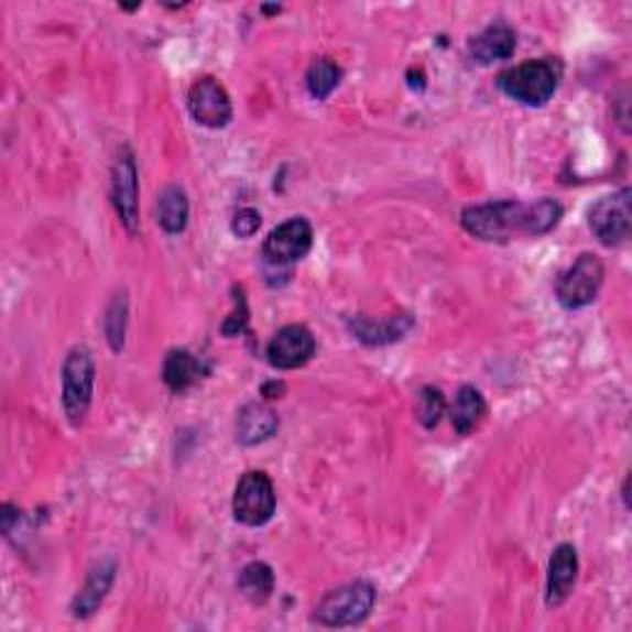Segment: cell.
Returning a JSON list of instances; mask_svg holds the SVG:
<instances>
[{
    "label": "cell",
    "mask_w": 632,
    "mask_h": 632,
    "mask_svg": "<svg viewBox=\"0 0 632 632\" xmlns=\"http://www.w3.org/2000/svg\"><path fill=\"white\" fill-rule=\"evenodd\" d=\"M564 216L560 203L542 198L536 203L497 200L462 210V228L484 242H509L512 238H542L552 232Z\"/></svg>",
    "instance_id": "6da1fadb"
},
{
    "label": "cell",
    "mask_w": 632,
    "mask_h": 632,
    "mask_svg": "<svg viewBox=\"0 0 632 632\" xmlns=\"http://www.w3.org/2000/svg\"><path fill=\"white\" fill-rule=\"evenodd\" d=\"M560 79V65L552 57L529 59V63L506 69L499 75L497 85L509 99L526 107H544L556 95Z\"/></svg>",
    "instance_id": "7a4b0ae2"
},
{
    "label": "cell",
    "mask_w": 632,
    "mask_h": 632,
    "mask_svg": "<svg viewBox=\"0 0 632 632\" xmlns=\"http://www.w3.org/2000/svg\"><path fill=\"white\" fill-rule=\"evenodd\" d=\"M375 588L369 580H353L336 590H329L322 603L314 610V620L326 628H349L359 625L371 615L375 606Z\"/></svg>",
    "instance_id": "3957f363"
},
{
    "label": "cell",
    "mask_w": 632,
    "mask_h": 632,
    "mask_svg": "<svg viewBox=\"0 0 632 632\" xmlns=\"http://www.w3.org/2000/svg\"><path fill=\"white\" fill-rule=\"evenodd\" d=\"M95 359L87 349H73L63 363V407L75 427L85 423L95 395Z\"/></svg>",
    "instance_id": "277c9868"
},
{
    "label": "cell",
    "mask_w": 632,
    "mask_h": 632,
    "mask_svg": "<svg viewBox=\"0 0 632 632\" xmlns=\"http://www.w3.org/2000/svg\"><path fill=\"white\" fill-rule=\"evenodd\" d=\"M606 268L596 254L584 252L580 258L570 264V268L560 274L556 282V297L564 309H584L593 304L603 287Z\"/></svg>",
    "instance_id": "5b68a950"
},
{
    "label": "cell",
    "mask_w": 632,
    "mask_h": 632,
    "mask_svg": "<svg viewBox=\"0 0 632 632\" xmlns=\"http://www.w3.org/2000/svg\"><path fill=\"white\" fill-rule=\"evenodd\" d=\"M277 509V494H274L272 479L260 472H244L232 497V516L244 526H264Z\"/></svg>",
    "instance_id": "8992f818"
},
{
    "label": "cell",
    "mask_w": 632,
    "mask_h": 632,
    "mask_svg": "<svg viewBox=\"0 0 632 632\" xmlns=\"http://www.w3.org/2000/svg\"><path fill=\"white\" fill-rule=\"evenodd\" d=\"M630 188H620L615 193L598 198L593 206L588 208V226L593 236L608 244V248H618L630 238L632 228V208H630Z\"/></svg>",
    "instance_id": "52a82bcc"
},
{
    "label": "cell",
    "mask_w": 632,
    "mask_h": 632,
    "mask_svg": "<svg viewBox=\"0 0 632 632\" xmlns=\"http://www.w3.org/2000/svg\"><path fill=\"white\" fill-rule=\"evenodd\" d=\"M111 203L127 232L139 230V168L129 146H121L111 163Z\"/></svg>",
    "instance_id": "ba28073f"
},
{
    "label": "cell",
    "mask_w": 632,
    "mask_h": 632,
    "mask_svg": "<svg viewBox=\"0 0 632 632\" xmlns=\"http://www.w3.org/2000/svg\"><path fill=\"white\" fill-rule=\"evenodd\" d=\"M314 242V230L307 218H290L274 228L262 244L264 260L274 268H290V264L307 258Z\"/></svg>",
    "instance_id": "9c48e42d"
},
{
    "label": "cell",
    "mask_w": 632,
    "mask_h": 632,
    "mask_svg": "<svg viewBox=\"0 0 632 632\" xmlns=\"http://www.w3.org/2000/svg\"><path fill=\"white\" fill-rule=\"evenodd\" d=\"M190 117L208 129H222L232 119V101L216 77H200L188 91Z\"/></svg>",
    "instance_id": "30bf717a"
},
{
    "label": "cell",
    "mask_w": 632,
    "mask_h": 632,
    "mask_svg": "<svg viewBox=\"0 0 632 632\" xmlns=\"http://www.w3.org/2000/svg\"><path fill=\"white\" fill-rule=\"evenodd\" d=\"M316 351L314 334L302 324H290L272 336L268 344V361L277 371H294L302 369L312 361Z\"/></svg>",
    "instance_id": "8fae6325"
},
{
    "label": "cell",
    "mask_w": 632,
    "mask_h": 632,
    "mask_svg": "<svg viewBox=\"0 0 632 632\" xmlns=\"http://www.w3.org/2000/svg\"><path fill=\"white\" fill-rule=\"evenodd\" d=\"M578 580V552L576 546L560 544L552 560H548L546 576V606L560 608L570 598Z\"/></svg>",
    "instance_id": "7c38bea8"
},
{
    "label": "cell",
    "mask_w": 632,
    "mask_h": 632,
    "mask_svg": "<svg viewBox=\"0 0 632 632\" xmlns=\"http://www.w3.org/2000/svg\"><path fill=\"white\" fill-rule=\"evenodd\" d=\"M115 578H117V564L115 560H101L95 568L89 570V576L85 580V586L77 590V596L73 600V610L75 618H89L95 615L99 606L105 603L107 593L115 586Z\"/></svg>",
    "instance_id": "4fadbf2b"
},
{
    "label": "cell",
    "mask_w": 632,
    "mask_h": 632,
    "mask_svg": "<svg viewBox=\"0 0 632 632\" xmlns=\"http://www.w3.org/2000/svg\"><path fill=\"white\" fill-rule=\"evenodd\" d=\"M516 50L514 30L504 23L489 25L470 43V57L477 65H494L499 59H509Z\"/></svg>",
    "instance_id": "5bb4252c"
},
{
    "label": "cell",
    "mask_w": 632,
    "mask_h": 632,
    "mask_svg": "<svg viewBox=\"0 0 632 632\" xmlns=\"http://www.w3.org/2000/svg\"><path fill=\"white\" fill-rule=\"evenodd\" d=\"M353 336L363 344L369 346H383V344H393L397 339L411 331L413 319L411 314H395V316H385L381 322L366 319V316H356V319L349 322Z\"/></svg>",
    "instance_id": "9a60e30c"
},
{
    "label": "cell",
    "mask_w": 632,
    "mask_h": 632,
    "mask_svg": "<svg viewBox=\"0 0 632 632\" xmlns=\"http://www.w3.org/2000/svg\"><path fill=\"white\" fill-rule=\"evenodd\" d=\"M236 431L242 445H260L280 431V417L264 403H250L238 413Z\"/></svg>",
    "instance_id": "2e32d148"
},
{
    "label": "cell",
    "mask_w": 632,
    "mask_h": 632,
    "mask_svg": "<svg viewBox=\"0 0 632 632\" xmlns=\"http://www.w3.org/2000/svg\"><path fill=\"white\" fill-rule=\"evenodd\" d=\"M450 415H453V425H455L457 435H472L477 427L482 425L484 415H487L484 395L479 393L475 385H462V389L455 395Z\"/></svg>",
    "instance_id": "e0dca14e"
},
{
    "label": "cell",
    "mask_w": 632,
    "mask_h": 632,
    "mask_svg": "<svg viewBox=\"0 0 632 632\" xmlns=\"http://www.w3.org/2000/svg\"><path fill=\"white\" fill-rule=\"evenodd\" d=\"M159 226L168 236H178V232L186 230L188 226V196L181 186H166L161 190L159 203Z\"/></svg>",
    "instance_id": "ac0fdd59"
},
{
    "label": "cell",
    "mask_w": 632,
    "mask_h": 632,
    "mask_svg": "<svg viewBox=\"0 0 632 632\" xmlns=\"http://www.w3.org/2000/svg\"><path fill=\"white\" fill-rule=\"evenodd\" d=\"M161 373H163V383H166L173 393H183L198 381L200 363L190 351L173 349L168 351L166 359H163Z\"/></svg>",
    "instance_id": "d6986e66"
},
{
    "label": "cell",
    "mask_w": 632,
    "mask_h": 632,
    "mask_svg": "<svg viewBox=\"0 0 632 632\" xmlns=\"http://www.w3.org/2000/svg\"><path fill=\"white\" fill-rule=\"evenodd\" d=\"M238 588H240V593L250 600V603L254 606L268 603L274 590L272 568L268 564H262V560H252V564H248L240 570Z\"/></svg>",
    "instance_id": "ffe728a7"
},
{
    "label": "cell",
    "mask_w": 632,
    "mask_h": 632,
    "mask_svg": "<svg viewBox=\"0 0 632 632\" xmlns=\"http://www.w3.org/2000/svg\"><path fill=\"white\" fill-rule=\"evenodd\" d=\"M344 69L331 57H322L307 69V89L314 99H326L341 85Z\"/></svg>",
    "instance_id": "44dd1931"
},
{
    "label": "cell",
    "mask_w": 632,
    "mask_h": 632,
    "mask_svg": "<svg viewBox=\"0 0 632 632\" xmlns=\"http://www.w3.org/2000/svg\"><path fill=\"white\" fill-rule=\"evenodd\" d=\"M127 316H129V299L124 292L115 294L111 299L107 316H105V329H107V339L111 351H121L124 349V339H127Z\"/></svg>",
    "instance_id": "7402d4cb"
},
{
    "label": "cell",
    "mask_w": 632,
    "mask_h": 632,
    "mask_svg": "<svg viewBox=\"0 0 632 632\" xmlns=\"http://www.w3.org/2000/svg\"><path fill=\"white\" fill-rule=\"evenodd\" d=\"M445 407L447 403H445L443 391L435 389V385H425L421 395H417V405H415L417 423H421L425 431H433V427H437V423L443 421Z\"/></svg>",
    "instance_id": "603a6c76"
},
{
    "label": "cell",
    "mask_w": 632,
    "mask_h": 632,
    "mask_svg": "<svg viewBox=\"0 0 632 632\" xmlns=\"http://www.w3.org/2000/svg\"><path fill=\"white\" fill-rule=\"evenodd\" d=\"M248 319H250L248 299H244L242 290H238V294H236V312H232L228 319L222 322V334H226V336H240L244 329H248Z\"/></svg>",
    "instance_id": "cb8c5ba5"
},
{
    "label": "cell",
    "mask_w": 632,
    "mask_h": 632,
    "mask_svg": "<svg viewBox=\"0 0 632 632\" xmlns=\"http://www.w3.org/2000/svg\"><path fill=\"white\" fill-rule=\"evenodd\" d=\"M260 226H262V218L254 208H242L236 213V218H232V232H236V236L242 240L252 238L254 232L260 230Z\"/></svg>",
    "instance_id": "d4e9b609"
}]
</instances>
